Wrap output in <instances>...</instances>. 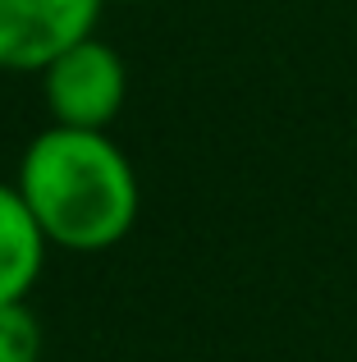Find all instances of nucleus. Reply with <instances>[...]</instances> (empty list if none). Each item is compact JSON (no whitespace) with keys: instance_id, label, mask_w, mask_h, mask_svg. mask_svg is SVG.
<instances>
[{"instance_id":"f257e3e1","label":"nucleus","mask_w":357,"mask_h":362,"mask_svg":"<svg viewBox=\"0 0 357 362\" xmlns=\"http://www.w3.org/2000/svg\"><path fill=\"white\" fill-rule=\"evenodd\" d=\"M14 188L23 193L46 243L64 252H106L138 225V170L106 129L46 124L18 156Z\"/></svg>"},{"instance_id":"f03ea898","label":"nucleus","mask_w":357,"mask_h":362,"mask_svg":"<svg viewBox=\"0 0 357 362\" xmlns=\"http://www.w3.org/2000/svg\"><path fill=\"white\" fill-rule=\"evenodd\" d=\"M128 97L124 55L97 33L55 55L42 69V101L51 124L64 129H110Z\"/></svg>"},{"instance_id":"7ed1b4c3","label":"nucleus","mask_w":357,"mask_h":362,"mask_svg":"<svg viewBox=\"0 0 357 362\" xmlns=\"http://www.w3.org/2000/svg\"><path fill=\"white\" fill-rule=\"evenodd\" d=\"M106 0H0V69L42 74L55 55L97 33Z\"/></svg>"},{"instance_id":"20e7f679","label":"nucleus","mask_w":357,"mask_h":362,"mask_svg":"<svg viewBox=\"0 0 357 362\" xmlns=\"http://www.w3.org/2000/svg\"><path fill=\"white\" fill-rule=\"evenodd\" d=\"M46 234L32 221L23 193L0 179V303L32 298L37 280L46 271Z\"/></svg>"},{"instance_id":"39448f33","label":"nucleus","mask_w":357,"mask_h":362,"mask_svg":"<svg viewBox=\"0 0 357 362\" xmlns=\"http://www.w3.org/2000/svg\"><path fill=\"white\" fill-rule=\"evenodd\" d=\"M46 330L28 298L0 303V362H42Z\"/></svg>"},{"instance_id":"423d86ee","label":"nucleus","mask_w":357,"mask_h":362,"mask_svg":"<svg viewBox=\"0 0 357 362\" xmlns=\"http://www.w3.org/2000/svg\"><path fill=\"white\" fill-rule=\"evenodd\" d=\"M106 5H110V0H106ZM115 5H143V0H115Z\"/></svg>"}]
</instances>
